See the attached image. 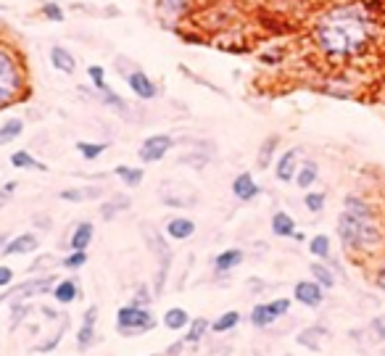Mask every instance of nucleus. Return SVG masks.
<instances>
[{
	"instance_id": "obj_1",
	"label": "nucleus",
	"mask_w": 385,
	"mask_h": 356,
	"mask_svg": "<svg viewBox=\"0 0 385 356\" xmlns=\"http://www.w3.org/2000/svg\"><path fill=\"white\" fill-rule=\"evenodd\" d=\"M369 29L372 24L357 6H340L322 16L314 38L330 56H354L369 43Z\"/></svg>"
},
{
	"instance_id": "obj_2",
	"label": "nucleus",
	"mask_w": 385,
	"mask_h": 356,
	"mask_svg": "<svg viewBox=\"0 0 385 356\" xmlns=\"http://www.w3.org/2000/svg\"><path fill=\"white\" fill-rule=\"evenodd\" d=\"M338 238L348 251H375L383 243V233L375 216H359L346 208L338 216Z\"/></svg>"
},
{
	"instance_id": "obj_3",
	"label": "nucleus",
	"mask_w": 385,
	"mask_h": 356,
	"mask_svg": "<svg viewBox=\"0 0 385 356\" xmlns=\"http://www.w3.org/2000/svg\"><path fill=\"white\" fill-rule=\"evenodd\" d=\"M24 93V66L16 50L0 43V111Z\"/></svg>"
},
{
	"instance_id": "obj_4",
	"label": "nucleus",
	"mask_w": 385,
	"mask_h": 356,
	"mask_svg": "<svg viewBox=\"0 0 385 356\" xmlns=\"http://www.w3.org/2000/svg\"><path fill=\"white\" fill-rule=\"evenodd\" d=\"M143 235H145V243L153 253H156V296L164 293V282H167V274H169L172 267V251L167 245V238L159 235V230L153 225H143Z\"/></svg>"
},
{
	"instance_id": "obj_5",
	"label": "nucleus",
	"mask_w": 385,
	"mask_h": 356,
	"mask_svg": "<svg viewBox=\"0 0 385 356\" xmlns=\"http://www.w3.org/2000/svg\"><path fill=\"white\" fill-rule=\"evenodd\" d=\"M153 325H156L153 314L148 309H143V306H132L130 304V306H122V309L116 311V330L124 338L143 335V333L153 330Z\"/></svg>"
},
{
	"instance_id": "obj_6",
	"label": "nucleus",
	"mask_w": 385,
	"mask_h": 356,
	"mask_svg": "<svg viewBox=\"0 0 385 356\" xmlns=\"http://www.w3.org/2000/svg\"><path fill=\"white\" fill-rule=\"evenodd\" d=\"M53 288H56V277H53V274L32 277V280H24L21 285H16L13 291L3 293V296H0V304L6 299H11L13 304H24L27 299H40V296H45V293L53 291Z\"/></svg>"
},
{
	"instance_id": "obj_7",
	"label": "nucleus",
	"mask_w": 385,
	"mask_h": 356,
	"mask_svg": "<svg viewBox=\"0 0 385 356\" xmlns=\"http://www.w3.org/2000/svg\"><path fill=\"white\" fill-rule=\"evenodd\" d=\"M291 311V299H274L267 301V304H256L254 311H251V322L256 328H269L274 319L285 317Z\"/></svg>"
},
{
	"instance_id": "obj_8",
	"label": "nucleus",
	"mask_w": 385,
	"mask_h": 356,
	"mask_svg": "<svg viewBox=\"0 0 385 356\" xmlns=\"http://www.w3.org/2000/svg\"><path fill=\"white\" fill-rule=\"evenodd\" d=\"M174 148V138L172 135H150V138H145L140 145V161H145V164H153V161H161L169 150Z\"/></svg>"
},
{
	"instance_id": "obj_9",
	"label": "nucleus",
	"mask_w": 385,
	"mask_h": 356,
	"mask_svg": "<svg viewBox=\"0 0 385 356\" xmlns=\"http://www.w3.org/2000/svg\"><path fill=\"white\" fill-rule=\"evenodd\" d=\"M293 299L298 301V304H303V306H309V309H317V306H322V301H325V288L317 280H301L293 288Z\"/></svg>"
},
{
	"instance_id": "obj_10",
	"label": "nucleus",
	"mask_w": 385,
	"mask_h": 356,
	"mask_svg": "<svg viewBox=\"0 0 385 356\" xmlns=\"http://www.w3.org/2000/svg\"><path fill=\"white\" fill-rule=\"evenodd\" d=\"M124 77H127V87H130L138 98H143V101H153V98L159 95L156 82H153L143 69H132V72H127Z\"/></svg>"
},
{
	"instance_id": "obj_11",
	"label": "nucleus",
	"mask_w": 385,
	"mask_h": 356,
	"mask_svg": "<svg viewBox=\"0 0 385 356\" xmlns=\"http://www.w3.org/2000/svg\"><path fill=\"white\" fill-rule=\"evenodd\" d=\"M40 248V238L35 233H24V235H16V238H11L9 243L3 245V256H21V253H32Z\"/></svg>"
},
{
	"instance_id": "obj_12",
	"label": "nucleus",
	"mask_w": 385,
	"mask_h": 356,
	"mask_svg": "<svg viewBox=\"0 0 385 356\" xmlns=\"http://www.w3.org/2000/svg\"><path fill=\"white\" fill-rule=\"evenodd\" d=\"M296 172H298V148H291L277 159L274 177L280 179V182H293V179H296Z\"/></svg>"
},
{
	"instance_id": "obj_13",
	"label": "nucleus",
	"mask_w": 385,
	"mask_h": 356,
	"mask_svg": "<svg viewBox=\"0 0 385 356\" xmlns=\"http://www.w3.org/2000/svg\"><path fill=\"white\" fill-rule=\"evenodd\" d=\"M330 338V330L322 328V325H311V328L301 330L298 333V340L303 348H309V351H322V346H325V340Z\"/></svg>"
},
{
	"instance_id": "obj_14",
	"label": "nucleus",
	"mask_w": 385,
	"mask_h": 356,
	"mask_svg": "<svg viewBox=\"0 0 385 356\" xmlns=\"http://www.w3.org/2000/svg\"><path fill=\"white\" fill-rule=\"evenodd\" d=\"M233 193H235L238 201H254L259 196V185L251 172H240L235 179H233Z\"/></svg>"
},
{
	"instance_id": "obj_15",
	"label": "nucleus",
	"mask_w": 385,
	"mask_h": 356,
	"mask_svg": "<svg viewBox=\"0 0 385 356\" xmlns=\"http://www.w3.org/2000/svg\"><path fill=\"white\" fill-rule=\"evenodd\" d=\"M95 325H98V306H90V309L85 311V317H82V328L77 333V340H79V348H82V351L93 346Z\"/></svg>"
},
{
	"instance_id": "obj_16",
	"label": "nucleus",
	"mask_w": 385,
	"mask_h": 356,
	"mask_svg": "<svg viewBox=\"0 0 385 356\" xmlns=\"http://www.w3.org/2000/svg\"><path fill=\"white\" fill-rule=\"evenodd\" d=\"M245 259V253L240 251V248H227V251H222L219 256L214 259V269L216 274H225V272H233L235 267H240Z\"/></svg>"
},
{
	"instance_id": "obj_17",
	"label": "nucleus",
	"mask_w": 385,
	"mask_h": 356,
	"mask_svg": "<svg viewBox=\"0 0 385 356\" xmlns=\"http://www.w3.org/2000/svg\"><path fill=\"white\" fill-rule=\"evenodd\" d=\"M50 64L56 66L58 72H64V74H74L77 72V58L72 56V50H66L64 45L50 48Z\"/></svg>"
},
{
	"instance_id": "obj_18",
	"label": "nucleus",
	"mask_w": 385,
	"mask_h": 356,
	"mask_svg": "<svg viewBox=\"0 0 385 356\" xmlns=\"http://www.w3.org/2000/svg\"><path fill=\"white\" fill-rule=\"evenodd\" d=\"M193 233H196V222L188 219V216H174V219L167 222V235L174 238V240H185Z\"/></svg>"
},
{
	"instance_id": "obj_19",
	"label": "nucleus",
	"mask_w": 385,
	"mask_h": 356,
	"mask_svg": "<svg viewBox=\"0 0 385 356\" xmlns=\"http://www.w3.org/2000/svg\"><path fill=\"white\" fill-rule=\"evenodd\" d=\"M93 235H95L93 222H79V225L74 227V233H72L69 245H72L74 251H87V245L93 243Z\"/></svg>"
},
{
	"instance_id": "obj_20",
	"label": "nucleus",
	"mask_w": 385,
	"mask_h": 356,
	"mask_svg": "<svg viewBox=\"0 0 385 356\" xmlns=\"http://www.w3.org/2000/svg\"><path fill=\"white\" fill-rule=\"evenodd\" d=\"M95 93H98V101H101V104H104L106 109H113V111H119V113H124L127 109H130V106L124 104L122 98L113 93V90H111V87H108L106 82L98 84V87H95Z\"/></svg>"
},
{
	"instance_id": "obj_21",
	"label": "nucleus",
	"mask_w": 385,
	"mask_h": 356,
	"mask_svg": "<svg viewBox=\"0 0 385 356\" xmlns=\"http://www.w3.org/2000/svg\"><path fill=\"white\" fill-rule=\"evenodd\" d=\"M272 233L277 235V238H293V235H296V222H293V216L285 214V211H274Z\"/></svg>"
},
{
	"instance_id": "obj_22",
	"label": "nucleus",
	"mask_w": 385,
	"mask_h": 356,
	"mask_svg": "<svg viewBox=\"0 0 385 356\" xmlns=\"http://www.w3.org/2000/svg\"><path fill=\"white\" fill-rule=\"evenodd\" d=\"M317 177H320V167L314 161H303V167H298V172H296V185L301 190H309L317 182Z\"/></svg>"
},
{
	"instance_id": "obj_23",
	"label": "nucleus",
	"mask_w": 385,
	"mask_h": 356,
	"mask_svg": "<svg viewBox=\"0 0 385 356\" xmlns=\"http://www.w3.org/2000/svg\"><path fill=\"white\" fill-rule=\"evenodd\" d=\"M193 6V0H159V9L164 16H172V19H177V16H185Z\"/></svg>"
},
{
	"instance_id": "obj_24",
	"label": "nucleus",
	"mask_w": 385,
	"mask_h": 356,
	"mask_svg": "<svg viewBox=\"0 0 385 356\" xmlns=\"http://www.w3.org/2000/svg\"><path fill=\"white\" fill-rule=\"evenodd\" d=\"M277 145H280V138H277V135H269V138L262 143V148H259V159H256L259 169L272 167V156H274V148H277Z\"/></svg>"
},
{
	"instance_id": "obj_25",
	"label": "nucleus",
	"mask_w": 385,
	"mask_h": 356,
	"mask_svg": "<svg viewBox=\"0 0 385 356\" xmlns=\"http://www.w3.org/2000/svg\"><path fill=\"white\" fill-rule=\"evenodd\" d=\"M61 201H69V204H82V201H95L101 198V190L98 188H85V190H61L58 193Z\"/></svg>"
},
{
	"instance_id": "obj_26",
	"label": "nucleus",
	"mask_w": 385,
	"mask_h": 356,
	"mask_svg": "<svg viewBox=\"0 0 385 356\" xmlns=\"http://www.w3.org/2000/svg\"><path fill=\"white\" fill-rule=\"evenodd\" d=\"M53 296H56L58 304H72V301L79 296V288H77L74 280H61V282H56V288H53Z\"/></svg>"
},
{
	"instance_id": "obj_27",
	"label": "nucleus",
	"mask_w": 385,
	"mask_h": 356,
	"mask_svg": "<svg viewBox=\"0 0 385 356\" xmlns=\"http://www.w3.org/2000/svg\"><path fill=\"white\" fill-rule=\"evenodd\" d=\"M113 174L122 179L127 188H138V185L143 182V177H145V172L138 169V167H116L113 169Z\"/></svg>"
},
{
	"instance_id": "obj_28",
	"label": "nucleus",
	"mask_w": 385,
	"mask_h": 356,
	"mask_svg": "<svg viewBox=\"0 0 385 356\" xmlns=\"http://www.w3.org/2000/svg\"><path fill=\"white\" fill-rule=\"evenodd\" d=\"M11 164L16 169H40V172H48V167L43 161L29 156V150H16V153H11Z\"/></svg>"
},
{
	"instance_id": "obj_29",
	"label": "nucleus",
	"mask_w": 385,
	"mask_h": 356,
	"mask_svg": "<svg viewBox=\"0 0 385 356\" xmlns=\"http://www.w3.org/2000/svg\"><path fill=\"white\" fill-rule=\"evenodd\" d=\"M24 132V122L21 119H9V122L0 127V145H9Z\"/></svg>"
},
{
	"instance_id": "obj_30",
	"label": "nucleus",
	"mask_w": 385,
	"mask_h": 356,
	"mask_svg": "<svg viewBox=\"0 0 385 356\" xmlns=\"http://www.w3.org/2000/svg\"><path fill=\"white\" fill-rule=\"evenodd\" d=\"M188 311L185 309H179V306H174V309H167V314H164V325L169 330H182V328H188Z\"/></svg>"
},
{
	"instance_id": "obj_31",
	"label": "nucleus",
	"mask_w": 385,
	"mask_h": 356,
	"mask_svg": "<svg viewBox=\"0 0 385 356\" xmlns=\"http://www.w3.org/2000/svg\"><path fill=\"white\" fill-rule=\"evenodd\" d=\"M343 208L351 211V214H359V216H375V208L369 206L364 198H359V196H346Z\"/></svg>"
},
{
	"instance_id": "obj_32",
	"label": "nucleus",
	"mask_w": 385,
	"mask_h": 356,
	"mask_svg": "<svg viewBox=\"0 0 385 356\" xmlns=\"http://www.w3.org/2000/svg\"><path fill=\"white\" fill-rule=\"evenodd\" d=\"M127 206H130V196H113L111 201H106L104 206H101V216H104V219H113V216Z\"/></svg>"
},
{
	"instance_id": "obj_33",
	"label": "nucleus",
	"mask_w": 385,
	"mask_h": 356,
	"mask_svg": "<svg viewBox=\"0 0 385 356\" xmlns=\"http://www.w3.org/2000/svg\"><path fill=\"white\" fill-rule=\"evenodd\" d=\"M311 269V274H314V280L320 282L322 288H325V291H330V288H335V274L330 272L328 267H325V264H320V262H314L309 267Z\"/></svg>"
},
{
	"instance_id": "obj_34",
	"label": "nucleus",
	"mask_w": 385,
	"mask_h": 356,
	"mask_svg": "<svg viewBox=\"0 0 385 356\" xmlns=\"http://www.w3.org/2000/svg\"><path fill=\"white\" fill-rule=\"evenodd\" d=\"M309 251L311 256H317V259H328L330 256V238L328 235H314L309 240Z\"/></svg>"
},
{
	"instance_id": "obj_35",
	"label": "nucleus",
	"mask_w": 385,
	"mask_h": 356,
	"mask_svg": "<svg viewBox=\"0 0 385 356\" xmlns=\"http://www.w3.org/2000/svg\"><path fill=\"white\" fill-rule=\"evenodd\" d=\"M206 333H208V319H203V317L193 319V322H190L188 335H185V343H198Z\"/></svg>"
},
{
	"instance_id": "obj_36",
	"label": "nucleus",
	"mask_w": 385,
	"mask_h": 356,
	"mask_svg": "<svg viewBox=\"0 0 385 356\" xmlns=\"http://www.w3.org/2000/svg\"><path fill=\"white\" fill-rule=\"evenodd\" d=\"M77 150L82 153V159L95 161L98 156H104L106 145H104V143H87V140H79V143H77Z\"/></svg>"
},
{
	"instance_id": "obj_37",
	"label": "nucleus",
	"mask_w": 385,
	"mask_h": 356,
	"mask_svg": "<svg viewBox=\"0 0 385 356\" xmlns=\"http://www.w3.org/2000/svg\"><path fill=\"white\" fill-rule=\"evenodd\" d=\"M238 322H240V314H238V311H225L216 322H211V330H214V333H227V330L235 328Z\"/></svg>"
},
{
	"instance_id": "obj_38",
	"label": "nucleus",
	"mask_w": 385,
	"mask_h": 356,
	"mask_svg": "<svg viewBox=\"0 0 385 356\" xmlns=\"http://www.w3.org/2000/svg\"><path fill=\"white\" fill-rule=\"evenodd\" d=\"M325 201H328L325 193H306L303 196V206L309 208L311 214H320L322 208H325Z\"/></svg>"
},
{
	"instance_id": "obj_39",
	"label": "nucleus",
	"mask_w": 385,
	"mask_h": 356,
	"mask_svg": "<svg viewBox=\"0 0 385 356\" xmlns=\"http://www.w3.org/2000/svg\"><path fill=\"white\" fill-rule=\"evenodd\" d=\"M40 13H43L48 21H56V24H61V21H64V16H66L64 9H61V3H43Z\"/></svg>"
},
{
	"instance_id": "obj_40",
	"label": "nucleus",
	"mask_w": 385,
	"mask_h": 356,
	"mask_svg": "<svg viewBox=\"0 0 385 356\" xmlns=\"http://www.w3.org/2000/svg\"><path fill=\"white\" fill-rule=\"evenodd\" d=\"M85 264H87V251H74L72 256L61 259V267H66V269H79Z\"/></svg>"
},
{
	"instance_id": "obj_41",
	"label": "nucleus",
	"mask_w": 385,
	"mask_h": 356,
	"mask_svg": "<svg viewBox=\"0 0 385 356\" xmlns=\"http://www.w3.org/2000/svg\"><path fill=\"white\" fill-rule=\"evenodd\" d=\"M64 333H66V322H64V325H61V330H58L56 335L50 338V340H48V343H43V346H38V348H35V351H40V354H48V351H53V348L58 346V340H61V338H64Z\"/></svg>"
},
{
	"instance_id": "obj_42",
	"label": "nucleus",
	"mask_w": 385,
	"mask_h": 356,
	"mask_svg": "<svg viewBox=\"0 0 385 356\" xmlns=\"http://www.w3.org/2000/svg\"><path fill=\"white\" fill-rule=\"evenodd\" d=\"M87 77H90L93 87H98V84L106 82V69L104 66H87Z\"/></svg>"
},
{
	"instance_id": "obj_43",
	"label": "nucleus",
	"mask_w": 385,
	"mask_h": 356,
	"mask_svg": "<svg viewBox=\"0 0 385 356\" xmlns=\"http://www.w3.org/2000/svg\"><path fill=\"white\" fill-rule=\"evenodd\" d=\"M369 330L375 333L377 340H385V314H380V317L372 319V322H369Z\"/></svg>"
},
{
	"instance_id": "obj_44",
	"label": "nucleus",
	"mask_w": 385,
	"mask_h": 356,
	"mask_svg": "<svg viewBox=\"0 0 385 356\" xmlns=\"http://www.w3.org/2000/svg\"><path fill=\"white\" fill-rule=\"evenodd\" d=\"M150 301H153V299H150V291L145 288V285H140V288H138V293H135V301H132V306H143V304L148 306Z\"/></svg>"
},
{
	"instance_id": "obj_45",
	"label": "nucleus",
	"mask_w": 385,
	"mask_h": 356,
	"mask_svg": "<svg viewBox=\"0 0 385 356\" xmlns=\"http://www.w3.org/2000/svg\"><path fill=\"white\" fill-rule=\"evenodd\" d=\"M13 282V269L11 267H0V288H9Z\"/></svg>"
},
{
	"instance_id": "obj_46",
	"label": "nucleus",
	"mask_w": 385,
	"mask_h": 356,
	"mask_svg": "<svg viewBox=\"0 0 385 356\" xmlns=\"http://www.w3.org/2000/svg\"><path fill=\"white\" fill-rule=\"evenodd\" d=\"M182 346H188V343H185V338H182V340H177V343H174V346H169V348H167V356H177L179 351H182Z\"/></svg>"
},
{
	"instance_id": "obj_47",
	"label": "nucleus",
	"mask_w": 385,
	"mask_h": 356,
	"mask_svg": "<svg viewBox=\"0 0 385 356\" xmlns=\"http://www.w3.org/2000/svg\"><path fill=\"white\" fill-rule=\"evenodd\" d=\"M48 264H56V259H38L32 264V269H40V267H48Z\"/></svg>"
},
{
	"instance_id": "obj_48",
	"label": "nucleus",
	"mask_w": 385,
	"mask_h": 356,
	"mask_svg": "<svg viewBox=\"0 0 385 356\" xmlns=\"http://www.w3.org/2000/svg\"><path fill=\"white\" fill-rule=\"evenodd\" d=\"M377 285H380V288L385 291V264L380 267V272H377Z\"/></svg>"
},
{
	"instance_id": "obj_49",
	"label": "nucleus",
	"mask_w": 385,
	"mask_h": 356,
	"mask_svg": "<svg viewBox=\"0 0 385 356\" xmlns=\"http://www.w3.org/2000/svg\"><path fill=\"white\" fill-rule=\"evenodd\" d=\"M13 190H16V182H9V185H6V188H3V196H11V193H13Z\"/></svg>"
},
{
	"instance_id": "obj_50",
	"label": "nucleus",
	"mask_w": 385,
	"mask_h": 356,
	"mask_svg": "<svg viewBox=\"0 0 385 356\" xmlns=\"http://www.w3.org/2000/svg\"><path fill=\"white\" fill-rule=\"evenodd\" d=\"M9 243V235H0V251H3V245Z\"/></svg>"
}]
</instances>
